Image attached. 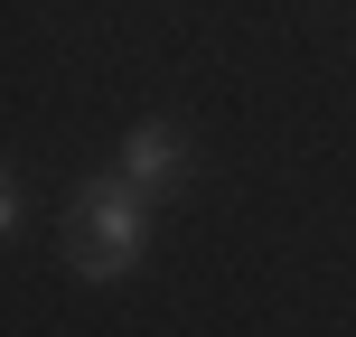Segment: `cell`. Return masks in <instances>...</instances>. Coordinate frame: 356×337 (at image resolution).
Masks as SVG:
<instances>
[{"instance_id": "6da1fadb", "label": "cell", "mask_w": 356, "mask_h": 337, "mask_svg": "<svg viewBox=\"0 0 356 337\" xmlns=\"http://www.w3.org/2000/svg\"><path fill=\"white\" fill-rule=\"evenodd\" d=\"M150 244V188H131L122 169L94 178V188H75V225H66V263L85 272V281H122L131 263H141Z\"/></svg>"}, {"instance_id": "7a4b0ae2", "label": "cell", "mask_w": 356, "mask_h": 337, "mask_svg": "<svg viewBox=\"0 0 356 337\" xmlns=\"http://www.w3.org/2000/svg\"><path fill=\"white\" fill-rule=\"evenodd\" d=\"M188 169H197V160H188V141H178L169 122H131V131H122V178H131V188L160 197V188H178Z\"/></svg>"}]
</instances>
